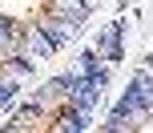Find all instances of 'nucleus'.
<instances>
[{
  "label": "nucleus",
  "mask_w": 153,
  "mask_h": 133,
  "mask_svg": "<svg viewBox=\"0 0 153 133\" xmlns=\"http://www.w3.org/2000/svg\"><path fill=\"white\" fill-rule=\"evenodd\" d=\"M40 32H45L53 45H65V40H73V32H76V20H69V16H48L45 24H40Z\"/></svg>",
  "instance_id": "obj_1"
},
{
  "label": "nucleus",
  "mask_w": 153,
  "mask_h": 133,
  "mask_svg": "<svg viewBox=\"0 0 153 133\" xmlns=\"http://www.w3.org/2000/svg\"><path fill=\"white\" fill-rule=\"evenodd\" d=\"M8 97H12V85H8V81H0V105H8Z\"/></svg>",
  "instance_id": "obj_5"
},
{
  "label": "nucleus",
  "mask_w": 153,
  "mask_h": 133,
  "mask_svg": "<svg viewBox=\"0 0 153 133\" xmlns=\"http://www.w3.org/2000/svg\"><path fill=\"white\" fill-rule=\"evenodd\" d=\"M32 48H36V56H48V53H53L56 45H53V40L45 36V32H36V40H32Z\"/></svg>",
  "instance_id": "obj_4"
},
{
  "label": "nucleus",
  "mask_w": 153,
  "mask_h": 133,
  "mask_svg": "<svg viewBox=\"0 0 153 133\" xmlns=\"http://www.w3.org/2000/svg\"><path fill=\"white\" fill-rule=\"evenodd\" d=\"M101 56H105V61H117V56H121V24L105 28V36H101Z\"/></svg>",
  "instance_id": "obj_2"
},
{
  "label": "nucleus",
  "mask_w": 153,
  "mask_h": 133,
  "mask_svg": "<svg viewBox=\"0 0 153 133\" xmlns=\"http://www.w3.org/2000/svg\"><path fill=\"white\" fill-rule=\"evenodd\" d=\"M85 4H97V0H85Z\"/></svg>",
  "instance_id": "obj_6"
},
{
  "label": "nucleus",
  "mask_w": 153,
  "mask_h": 133,
  "mask_svg": "<svg viewBox=\"0 0 153 133\" xmlns=\"http://www.w3.org/2000/svg\"><path fill=\"white\" fill-rule=\"evenodd\" d=\"M56 8H61L69 20H76V24H81V20H85V12H89V4H85V0H56Z\"/></svg>",
  "instance_id": "obj_3"
}]
</instances>
